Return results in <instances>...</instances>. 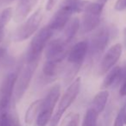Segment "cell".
<instances>
[{"instance_id": "obj_1", "label": "cell", "mask_w": 126, "mask_h": 126, "mask_svg": "<svg viewBox=\"0 0 126 126\" xmlns=\"http://www.w3.org/2000/svg\"><path fill=\"white\" fill-rule=\"evenodd\" d=\"M80 85L81 78L79 77L74 79L70 84V86L67 88L65 93H63L61 98L60 99L57 110L53 115L50 123H49V126H57L59 124L63 114L65 113L66 110L71 106V105L74 103V101L79 95V90H80Z\"/></svg>"}, {"instance_id": "obj_2", "label": "cell", "mask_w": 126, "mask_h": 126, "mask_svg": "<svg viewBox=\"0 0 126 126\" xmlns=\"http://www.w3.org/2000/svg\"><path fill=\"white\" fill-rule=\"evenodd\" d=\"M61 97V86L59 84L54 85L50 88L46 97L42 98L40 112L36 118L37 126H46L53 117L54 106L59 101Z\"/></svg>"}, {"instance_id": "obj_3", "label": "cell", "mask_w": 126, "mask_h": 126, "mask_svg": "<svg viewBox=\"0 0 126 126\" xmlns=\"http://www.w3.org/2000/svg\"><path fill=\"white\" fill-rule=\"evenodd\" d=\"M53 33L54 30L52 29L48 26H45L35 34L29 46L25 57V62L39 61L41 54L52 37Z\"/></svg>"}, {"instance_id": "obj_4", "label": "cell", "mask_w": 126, "mask_h": 126, "mask_svg": "<svg viewBox=\"0 0 126 126\" xmlns=\"http://www.w3.org/2000/svg\"><path fill=\"white\" fill-rule=\"evenodd\" d=\"M105 3L88 2L84 15L82 16V21L80 22L79 32L81 34H86L94 30L98 27L100 23V16L103 11Z\"/></svg>"}, {"instance_id": "obj_5", "label": "cell", "mask_w": 126, "mask_h": 126, "mask_svg": "<svg viewBox=\"0 0 126 126\" xmlns=\"http://www.w3.org/2000/svg\"><path fill=\"white\" fill-rule=\"evenodd\" d=\"M110 29L107 26L101 27L93 34L88 42V54L92 59H96L101 55L110 42Z\"/></svg>"}, {"instance_id": "obj_6", "label": "cell", "mask_w": 126, "mask_h": 126, "mask_svg": "<svg viewBox=\"0 0 126 126\" xmlns=\"http://www.w3.org/2000/svg\"><path fill=\"white\" fill-rule=\"evenodd\" d=\"M38 63L39 61L25 62V65L19 72L14 90V98L16 101H19L28 90Z\"/></svg>"}, {"instance_id": "obj_7", "label": "cell", "mask_w": 126, "mask_h": 126, "mask_svg": "<svg viewBox=\"0 0 126 126\" xmlns=\"http://www.w3.org/2000/svg\"><path fill=\"white\" fill-rule=\"evenodd\" d=\"M18 74V70L12 71L9 73L3 79V82L0 86V111L5 112L9 109Z\"/></svg>"}, {"instance_id": "obj_8", "label": "cell", "mask_w": 126, "mask_h": 126, "mask_svg": "<svg viewBox=\"0 0 126 126\" xmlns=\"http://www.w3.org/2000/svg\"><path fill=\"white\" fill-rule=\"evenodd\" d=\"M42 19V10L38 9L16 30L14 39L16 42H23L36 32Z\"/></svg>"}, {"instance_id": "obj_9", "label": "cell", "mask_w": 126, "mask_h": 126, "mask_svg": "<svg viewBox=\"0 0 126 126\" xmlns=\"http://www.w3.org/2000/svg\"><path fill=\"white\" fill-rule=\"evenodd\" d=\"M67 43L64 39L58 38L48 42L45 51L46 61L61 63L68 54Z\"/></svg>"}, {"instance_id": "obj_10", "label": "cell", "mask_w": 126, "mask_h": 126, "mask_svg": "<svg viewBox=\"0 0 126 126\" xmlns=\"http://www.w3.org/2000/svg\"><path fill=\"white\" fill-rule=\"evenodd\" d=\"M123 47L120 43H117L110 47L105 54L99 66V74H103L108 73L112 67H114L116 63L120 59L122 54Z\"/></svg>"}, {"instance_id": "obj_11", "label": "cell", "mask_w": 126, "mask_h": 126, "mask_svg": "<svg viewBox=\"0 0 126 126\" xmlns=\"http://www.w3.org/2000/svg\"><path fill=\"white\" fill-rule=\"evenodd\" d=\"M88 54V42L81 41L72 47L67 54V62L70 65L80 68Z\"/></svg>"}, {"instance_id": "obj_12", "label": "cell", "mask_w": 126, "mask_h": 126, "mask_svg": "<svg viewBox=\"0 0 126 126\" xmlns=\"http://www.w3.org/2000/svg\"><path fill=\"white\" fill-rule=\"evenodd\" d=\"M73 14L74 12L70 9L61 5V8L57 11V12L54 15L47 26L52 29L54 31L64 30L68 22L70 21V17Z\"/></svg>"}, {"instance_id": "obj_13", "label": "cell", "mask_w": 126, "mask_h": 126, "mask_svg": "<svg viewBox=\"0 0 126 126\" xmlns=\"http://www.w3.org/2000/svg\"><path fill=\"white\" fill-rule=\"evenodd\" d=\"M37 1L38 0H19L13 16L15 22L20 23L23 21L31 12L34 6L36 4Z\"/></svg>"}, {"instance_id": "obj_14", "label": "cell", "mask_w": 126, "mask_h": 126, "mask_svg": "<svg viewBox=\"0 0 126 126\" xmlns=\"http://www.w3.org/2000/svg\"><path fill=\"white\" fill-rule=\"evenodd\" d=\"M80 28V21L78 17L73 18L68 22L67 26L64 29V40L69 43L71 41L74 40L76 34L79 31Z\"/></svg>"}, {"instance_id": "obj_15", "label": "cell", "mask_w": 126, "mask_h": 126, "mask_svg": "<svg viewBox=\"0 0 126 126\" xmlns=\"http://www.w3.org/2000/svg\"><path fill=\"white\" fill-rule=\"evenodd\" d=\"M121 67L117 66L110 69L105 76L103 83H102V89H107L110 86H117L119 81V74H120Z\"/></svg>"}, {"instance_id": "obj_16", "label": "cell", "mask_w": 126, "mask_h": 126, "mask_svg": "<svg viewBox=\"0 0 126 126\" xmlns=\"http://www.w3.org/2000/svg\"><path fill=\"white\" fill-rule=\"evenodd\" d=\"M109 98V92L107 90H102L95 95L93 102L92 108L94 109L98 114L101 113L106 106L107 101Z\"/></svg>"}, {"instance_id": "obj_17", "label": "cell", "mask_w": 126, "mask_h": 126, "mask_svg": "<svg viewBox=\"0 0 126 126\" xmlns=\"http://www.w3.org/2000/svg\"><path fill=\"white\" fill-rule=\"evenodd\" d=\"M42 99H37L32 102L29 108L27 109L24 116V122L27 125H30L33 124L35 117L38 116L39 112H40L41 105H42Z\"/></svg>"}, {"instance_id": "obj_18", "label": "cell", "mask_w": 126, "mask_h": 126, "mask_svg": "<svg viewBox=\"0 0 126 126\" xmlns=\"http://www.w3.org/2000/svg\"><path fill=\"white\" fill-rule=\"evenodd\" d=\"M60 69H61V63L46 61L42 67V73L46 77L52 78L57 75Z\"/></svg>"}, {"instance_id": "obj_19", "label": "cell", "mask_w": 126, "mask_h": 126, "mask_svg": "<svg viewBox=\"0 0 126 126\" xmlns=\"http://www.w3.org/2000/svg\"><path fill=\"white\" fill-rule=\"evenodd\" d=\"M0 126H22L17 117L8 111L3 112L0 117Z\"/></svg>"}, {"instance_id": "obj_20", "label": "cell", "mask_w": 126, "mask_h": 126, "mask_svg": "<svg viewBox=\"0 0 126 126\" xmlns=\"http://www.w3.org/2000/svg\"><path fill=\"white\" fill-rule=\"evenodd\" d=\"M98 113L91 107L86 110L83 119L82 126H97Z\"/></svg>"}, {"instance_id": "obj_21", "label": "cell", "mask_w": 126, "mask_h": 126, "mask_svg": "<svg viewBox=\"0 0 126 126\" xmlns=\"http://www.w3.org/2000/svg\"><path fill=\"white\" fill-rule=\"evenodd\" d=\"M13 16V10L11 7L4 8L1 12H0V26L5 27L7 23L10 22L11 17Z\"/></svg>"}, {"instance_id": "obj_22", "label": "cell", "mask_w": 126, "mask_h": 126, "mask_svg": "<svg viewBox=\"0 0 126 126\" xmlns=\"http://www.w3.org/2000/svg\"><path fill=\"white\" fill-rule=\"evenodd\" d=\"M65 126H79V115L78 113H71L65 118Z\"/></svg>"}, {"instance_id": "obj_23", "label": "cell", "mask_w": 126, "mask_h": 126, "mask_svg": "<svg viewBox=\"0 0 126 126\" xmlns=\"http://www.w3.org/2000/svg\"><path fill=\"white\" fill-rule=\"evenodd\" d=\"M124 114H125V110H124V107H123L116 117L113 126H124L125 124H124Z\"/></svg>"}, {"instance_id": "obj_24", "label": "cell", "mask_w": 126, "mask_h": 126, "mask_svg": "<svg viewBox=\"0 0 126 126\" xmlns=\"http://www.w3.org/2000/svg\"><path fill=\"white\" fill-rule=\"evenodd\" d=\"M126 9V0H117L115 4V10L117 11H122Z\"/></svg>"}, {"instance_id": "obj_25", "label": "cell", "mask_w": 126, "mask_h": 126, "mask_svg": "<svg viewBox=\"0 0 126 126\" xmlns=\"http://www.w3.org/2000/svg\"><path fill=\"white\" fill-rule=\"evenodd\" d=\"M58 0H47V4H46V11H50L53 10V8L54 7V5L56 4Z\"/></svg>"}, {"instance_id": "obj_26", "label": "cell", "mask_w": 126, "mask_h": 126, "mask_svg": "<svg viewBox=\"0 0 126 126\" xmlns=\"http://www.w3.org/2000/svg\"><path fill=\"white\" fill-rule=\"evenodd\" d=\"M119 94L121 96H126V79H124V82L121 84V87L119 90Z\"/></svg>"}, {"instance_id": "obj_27", "label": "cell", "mask_w": 126, "mask_h": 126, "mask_svg": "<svg viewBox=\"0 0 126 126\" xmlns=\"http://www.w3.org/2000/svg\"><path fill=\"white\" fill-rule=\"evenodd\" d=\"M14 0H0V11L3 8L6 7L7 5H9L11 3H12Z\"/></svg>"}, {"instance_id": "obj_28", "label": "cell", "mask_w": 126, "mask_h": 126, "mask_svg": "<svg viewBox=\"0 0 126 126\" xmlns=\"http://www.w3.org/2000/svg\"><path fill=\"white\" fill-rule=\"evenodd\" d=\"M6 54V48L4 47H0V60L2 59Z\"/></svg>"}, {"instance_id": "obj_29", "label": "cell", "mask_w": 126, "mask_h": 126, "mask_svg": "<svg viewBox=\"0 0 126 126\" xmlns=\"http://www.w3.org/2000/svg\"><path fill=\"white\" fill-rule=\"evenodd\" d=\"M4 28L0 26V42L4 40Z\"/></svg>"}, {"instance_id": "obj_30", "label": "cell", "mask_w": 126, "mask_h": 126, "mask_svg": "<svg viewBox=\"0 0 126 126\" xmlns=\"http://www.w3.org/2000/svg\"><path fill=\"white\" fill-rule=\"evenodd\" d=\"M124 110H125V114H124V124H126V106L124 105Z\"/></svg>"}, {"instance_id": "obj_31", "label": "cell", "mask_w": 126, "mask_h": 126, "mask_svg": "<svg viewBox=\"0 0 126 126\" xmlns=\"http://www.w3.org/2000/svg\"><path fill=\"white\" fill-rule=\"evenodd\" d=\"M124 34H125V45H126V29L124 30Z\"/></svg>"}, {"instance_id": "obj_32", "label": "cell", "mask_w": 126, "mask_h": 126, "mask_svg": "<svg viewBox=\"0 0 126 126\" xmlns=\"http://www.w3.org/2000/svg\"><path fill=\"white\" fill-rule=\"evenodd\" d=\"M3 113V112H1V111H0V117H1V114H2Z\"/></svg>"}]
</instances>
